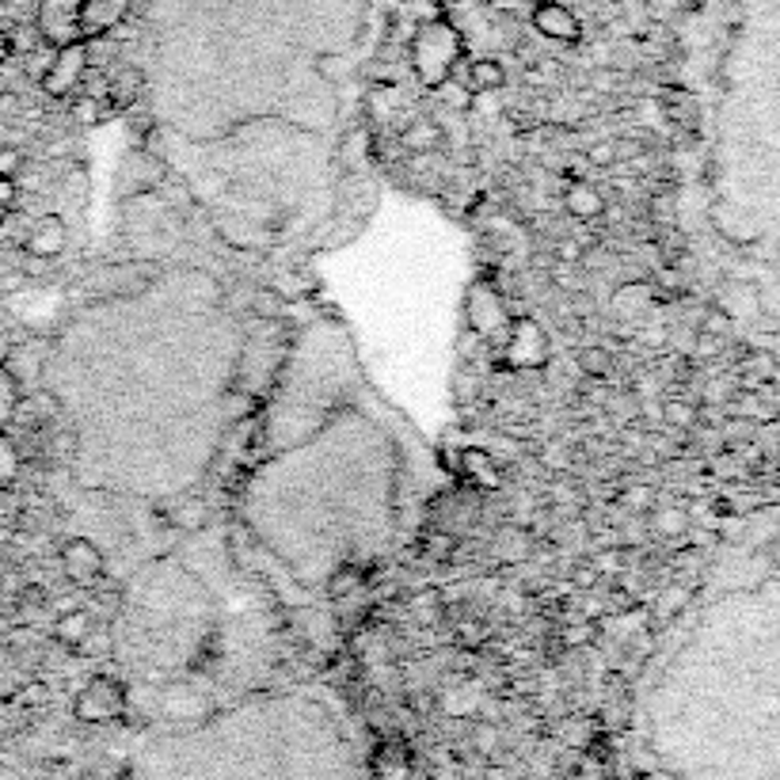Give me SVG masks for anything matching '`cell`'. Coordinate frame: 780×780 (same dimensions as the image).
Listing matches in <instances>:
<instances>
[{"label": "cell", "mask_w": 780, "mask_h": 780, "mask_svg": "<svg viewBox=\"0 0 780 780\" xmlns=\"http://www.w3.org/2000/svg\"><path fill=\"white\" fill-rule=\"evenodd\" d=\"M407 54H412V69L419 77V84L434 92V88L454 77L457 61L465 54V42H460V31L449 20H427L415 28Z\"/></svg>", "instance_id": "cell-1"}, {"label": "cell", "mask_w": 780, "mask_h": 780, "mask_svg": "<svg viewBox=\"0 0 780 780\" xmlns=\"http://www.w3.org/2000/svg\"><path fill=\"white\" fill-rule=\"evenodd\" d=\"M88 69H92V50H88V42H73V47L54 50V58H50L47 73L39 77V84L50 100H69L73 92H81Z\"/></svg>", "instance_id": "cell-2"}, {"label": "cell", "mask_w": 780, "mask_h": 780, "mask_svg": "<svg viewBox=\"0 0 780 780\" xmlns=\"http://www.w3.org/2000/svg\"><path fill=\"white\" fill-rule=\"evenodd\" d=\"M34 31H39V39L54 50L84 42L81 0H39V4H34Z\"/></svg>", "instance_id": "cell-3"}, {"label": "cell", "mask_w": 780, "mask_h": 780, "mask_svg": "<svg viewBox=\"0 0 780 780\" xmlns=\"http://www.w3.org/2000/svg\"><path fill=\"white\" fill-rule=\"evenodd\" d=\"M503 358H507L510 369H537L545 366L548 358V340L545 332L529 321V316H518V321H510L507 335H503Z\"/></svg>", "instance_id": "cell-4"}, {"label": "cell", "mask_w": 780, "mask_h": 780, "mask_svg": "<svg viewBox=\"0 0 780 780\" xmlns=\"http://www.w3.org/2000/svg\"><path fill=\"white\" fill-rule=\"evenodd\" d=\"M122 705H126V693H122L119 681L108 678V673H95L81 693H77V720L108 723L122 712Z\"/></svg>", "instance_id": "cell-5"}, {"label": "cell", "mask_w": 780, "mask_h": 780, "mask_svg": "<svg viewBox=\"0 0 780 780\" xmlns=\"http://www.w3.org/2000/svg\"><path fill=\"white\" fill-rule=\"evenodd\" d=\"M468 324H473V335H480V340L503 343V335L510 327L507 297L495 294L492 286H476L473 297H468Z\"/></svg>", "instance_id": "cell-6"}, {"label": "cell", "mask_w": 780, "mask_h": 780, "mask_svg": "<svg viewBox=\"0 0 780 780\" xmlns=\"http://www.w3.org/2000/svg\"><path fill=\"white\" fill-rule=\"evenodd\" d=\"M61 571H65V579L77 583V587H95V583L103 579V571H108V564H103V553L92 540L73 537L61 545Z\"/></svg>", "instance_id": "cell-7"}, {"label": "cell", "mask_w": 780, "mask_h": 780, "mask_svg": "<svg viewBox=\"0 0 780 780\" xmlns=\"http://www.w3.org/2000/svg\"><path fill=\"white\" fill-rule=\"evenodd\" d=\"M529 23H534V31L540 34V39H553V42H579L583 39L579 16H575L567 4H560V0H537Z\"/></svg>", "instance_id": "cell-8"}, {"label": "cell", "mask_w": 780, "mask_h": 780, "mask_svg": "<svg viewBox=\"0 0 780 780\" xmlns=\"http://www.w3.org/2000/svg\"><path fill=\"white\" fill-rule=\"evenodd\" d=\"M130 16V0H81V34L88 39H108L119 31Z\"/></svg>", "instance_id": "cell-9"}, {"label": "cell", "mask_w": 780, "mask_h": 780, "mask_svg": "<svg viewBox=\"0 0 780 780\" xmlns=\"http://www.w3.org/2000/svg\"><path fill=\"white\" fill-rule=\"evenodd\" d=\"M65 244H69V229L58 214H42L28 229V236H23V252L31 260H58L65 252Z\"/></svg>", "instance_id": "cell-10"}, {"label": "cell", "mask_w": 780, "mask_h": 780, "mask_svg": "<svg viewBox=\"0 0 780 780\" xmlns=\"http://www.w3.org/2000/svg\"><path fill=\"white\" fill-rule=\"evenodd\" d=\"M454 473L465 484L480 487V492H499L503 487V473H499V465H495V457L487 454V449H460Z\"/></svg>", "instance_id": "cell-11"}, {"label": "cell", "mask_w": 780, "mask_h": 780, "mask_svg": "<svg viewBox=\"0 0 780 780\" xmlns=\"http://www.w3.org/2000/svg\"><path fill=\"white\" fill-rule=\"evenodd\" d=\"M141 92H145V73L134 65H122L108 77V100H103V108L130 111L141 100Z\"/></svg>", "instance_id": "cell-12"}, {"label": "cell", "mask_w": 780, "mask_h": 780, "mask_svg": "<svg viewBox=\"0 0 780 780\" xmlns=\"http://www.w3.org/2000/svg\"><path fill=\"white\" fill-rule=\"evenodd\" d=\"M564 206H567V214L579 217V221H594V217L606 214V199H601V191L594 188V183H587V180L567 183Z\"/></svg>", "instance_id": "cell-13"}, {"label": "cell", "mask_w": 780, "mask_h": 780, "mask_svg": "<svg viewBox=\"0 0 780 780\" xmlns=\"http://www.w3.org/2000/svg\"><path fill=\"white\" fill-rule=\"evenodd\" d=\"M659 103H662V108H667L670 122H678V126H697L700 103H697V95H693V92H686V88L670 84V88H662Z\"/></svg>", "instance_id": "cell-14"}, {"label": "cell", "mask_w": 780, "mask_h": 780, "mask_svg": "<svg viewBox=\"0 0 780 780\" xmlns=\"http://www.w3.org/2000/svg\"><path fill=\"white\" fill-rule=\"evenodd\" d=\"M92 614L88 609H65L58 620H54V640L61 647H81L84 644V636L92 632Z\"/></svg>", "instance_id": "cell-15"}, {"label": "cell", "mask_w": 780, "mask_h": 780, "mask_svg": "<svg viewBox=\"0 0 780 780\" xmlns=\"http://www.w3.org/2000/svg\"><path fill=\"white\" fill-rule=\"evenodd\" d=\"M465 84L473 88V95H480V92H499V88L507 84V69H503L495 58H476L473 65H468Z\"/></svg>", "instance_id": "cell-16"}, {"label": "cell", "mask_w": 780, "mask_h": 780, "mask_svg": "<svg viewBox=\"0 0 780 780\" xmlns=\"http://www.w3.org/2000/svg\"><path fill=\"white\" fill-rule=\"evenodd\" d=\"M401 145L407 153H434L442 145V126L434 119H415L401 134Z\"/></svg>", "instance_id": "cell-17"}, {"label": "cell", "mask_w": 780, "mask_h": 780, "mask_svg": "<svg viewBox=\"0 0 780 780\" xmlns=\"http://www.w3.org/2000/svg\"><path fill=\"white\" fill-rule=\"evenodd\" d=\"M210 521V507L202 499H180L172 510V526L183 529V534H199L202 526Z\"/></svg>", "instance_id": "cell-18"}, {"label": "cell", "mask_w": 780, "mask_h": 780, "mask_svg": "<svg viewBox=\"0 0 780 780\" xmlns=\"http://www.w3.org/2000/svg\"><path fill=\"white\" fill-rule=\"evenodd\" d=\"M20 401H23L20 381L0 366V430H8L16 423V407H20Z\"/></svg>", "instance_id": "cell-19"}, {"label": "cell", "mask_w": 780, "mask_h": 780, "mask_svg": "<svg viewBox=\"0 0 780 780\" xmlns=\"http://www.w3.org/2000/svg\"><path fill=\"white\" fill-rule=\"evenodd\" d=\"M20 473H23V454H20V446H16V442L8 438V430H0V492L20 480Z\"/></svg>", "instance_id": "cell-20"}, {"label": "cell", "mask_w": 780, "mask_h": 780, "mask_svg": "<svg viewBox=\"0 0 780 780\" xmlns=\"http://www.w3.org/2000/svg\"><path fill=\"white\" fill-rule=\"evenodd\" d=\"M362 583H366V571H362V567H340V571L327 579V598H332V601H347L351 594L362 587Z\"/></svg>", "instance_id": "cell-21"}, {"label": "cell", "mask_w": 780, "mask_h": 780, "mask_svg": "<svg viewBox=\"0 0 780 780\" xmlns=\"http://www.w3.org/2000/svg\"><path fill=\"white\" fill-rule=\"evenodd\" d=\"M647 301H651V286H647V282H636V286H620L617 290V297H614V308L620 316H628V308H644Z\"/></svg>", "instance_id": "cell-22"}, {"label": "cell", "mask_w": 780, "mask_h": 780, "mask_svg": "<svg viewBox=\"0 0 780 780\" xmlns=\"http://www.w3.org/2000/svg\"><path fill=\"white\" fill-rule=\"evenodd\" d=\"M609 366H614V362H609V351L606 347H583L579 351V369L587 377L601 381V377L609 374Z\"/></svg>", "instance_id": "cell-23"}, {"label": "cell", "mask_w": 780, "mask_h": 780, "mask_svg": "<svg viewBox=\"0 0 780 780\" xmlns=\"http://www.w3.org/2000/svg\"><path fill=\"white\" fill-rule=\"evenodd\" d=\"M434 92H438L442 100H446V103H449V108H454V111H468V108H473V88H468V84H457L454 77H449L446 84H438V88H434Z\"/></svg>", "instance_id": "cell-24"}, {"label": "cell", "mask_w": 780, "mask_h": 780, "mask_svg": "<svg viewBox=\"0 0 780 780\" xmlns=\"http://www.w3.org/2000/svg\"><path fill=\"white\" fill-rule=\"evenodd\" d=\"M103 103L100 100H92V95H77V100H73V119L77 122H81V126H95V122H100L103 119Z\"/></svg>", "instance_id": "cell-25"}, {"label": "cell", "mask_w": 780, "mask_h": 780, "mask_svg": "<svg viewBox=\"0 0 780 780\" xmlns=\"http://www.w3.org/2000/svg\"><path fill=\"white\" fill-rule=\"evenodd\" d=\"M23 175V153L16 145H0V180H20Z\"/></svg>", "instance_id": "cell-26"}, {"label": "cell", "mask_w": 780, "mask_h": 780, "mask_svg": "<svg viewBox=\"0 0 780 780\" xmlns=\"http://www.w3.org/2000/svg\"><path fill=\"white\" fill-rule=\"evenodd\" d=\"M77 651H84V655H108L111 651V632H108V628H95L92 625V632L84 636V644L77 647Z\"/></svg>", "instance_id": "cell-27"}, {"label": "cell", "mask_w": 780, "mask_h": 780, "mask_svg": "<svg viewBox=\"0 0 780 780\" xmlns=\"http://www.w3.org/2000/svg\"><path fill=\"white\" fill-rule=\"evenodd\" d=\"M16 202H20V183H16V180H0V225H4L8 214L16 210Z\"/></svg>", "instance_id": "cell-28"}, {"label": "cell", "mask_w": 780, "mask_h": 780, "mask_svg": "<svg viewBox=\"0 0 780 780\" xmlns=\"http://www.w3.org/2000/svg\"><path fill=\"white\" fill-rule=\"evenodd\" d=\"M598 583H601V571H598L594 564H579V567L571 571V587H575V590H594Z\"/></svg>", "instance_id": "cell-29"}, {"label": "cell", "mask_w": 780, "mask_h": 780, "mask_svg": "<svg viewBox=\"0 0 780 780\" xmlns=\"http://www.w3.org/2000/svg\"><path fill=\"white\" fill-rule=\"evenodd\" d=\"M423 556H427V560H446V556H454V540H449L446 534L430 537L427 545H423Z\"/></svg>", "instance_id": "cell-30"}, {"label": "cell", "mask_w": 780, "mask_h": 780, "mask_svg": "<svg viewBox=\"0 0 780 780\" xmlns=\"http://www.w3.org/2000/svg\"><path fill=\"white\" fill-rule=\"evenodd\" d=\"M590 164H614L617 161V141H598V145H590Z\"/></svg>", "instance_id": "cell-31"}, {"label": "cell", "mask_w": 780, "mask_h": 780, "mask_svg": "<svg viewBox=\"0 0 780 780\" xmlns=\"http://www.w3.org/2000/svg\"><path fill=\"white\" fill-rule=\"evenodd\" d=\"M564 640L571 644V647H579V644H590V640H594V625H590V620H579V625H571V628H567V632H564Z\"/></svg>", "instance_id": "cell-32"}, {"label": "cell", "mask_w": 780, "mask_h": 780, "mask_svg": "<svg viewBox=\"0 0 780 780\" xmlns=\"http://www.w3.org/2000/svg\"><path fill=\"white\" fill-rule=\"evenodd\" d=\"M20 705H47V686H42V681H31L20 693Z\"/></svg>", "instance_id": "cell-33"}, {"label": "cell", "mask_w": 780, "mask_h": 780, "mask_svg": "<svg viewBox=\"0 0 780 780\" xmlns=\"http://www.w3.org/2000/svg\"><path fill=\"white\" fill-rule=\"evenodd\" d=\"M667 419L678 423V427H686V423L693 419V412H689L686 404H667Z\"/></svg>", "instance_id": "cell-34"}, {"label": "cell", "mask_w": 780, "mask_h": 780, "mask_svg": "<svg viewBox=\"0 0 780 780\" xmlns=\"http://www.w3.org/2000/svg\"><path fill=\"white\" fill-rule=\"evenodd\" d=\"M556 255H560V263H575L583 255V244H575V241H560V247H556Z\"/></svg>", "instance_id": "cell-35"}, {"label": "cell", "mask_w": 780, "mask_h": 780, "mask_svg": "<svg viewBox=\"0 0 780 780\" xmlns=\"http://www.w3.org/2000/svg\"><path fill=\"white\" fill-rule=\"evenodd\" d=\"M260 301H255V313H278V301H274V294H255Z\"/></svg>", "instance_id": "cell-36"}, {"label": "cell", "mask_w": 780, "mask_h": 780, "mask_svg": "<svg viewBox=\"0 0 780 780\" xmlns=\"http://www.w3.org/2000/svg\"><path fill=\"white\" fill-rule=\"evenodd\" d=\"M12 58V39H8V28L0 23V61H8Z\"/></svg>", "instance_id": "cell-37"}, {"label": "cell", "mask_w": 780, "mask_h": 780, "mask_svg": "<svg viewBox=\"0 0 780 780\" xmlns=\"http://www.w3.org/2000/svg\"><path fill=\"white\" fill-rule=\"evenodd\" d=\"M12 347H16V343H12V340H8V335H4V332H0V366H4V362H8V358H12Z\"/></svg>", "instance_id": "cell-38"}, {"label": "cell", "mask_w": 780, "mask_h": 780, "mask_svg": "<svg viewBox=\"0 0 780 780\" xmlns=\"http://www.w3.org/2000/svg\"><path fill=\"white\" fill-rule=\"evenodd\" d=\"M0 632H4V614H0Z\"/></svg>", "instance_id": "cell-39"}, {"label": "cell", "mask_w": 780, "mask_h": 780, "mask_svg": "<svg viewBox=\"0 0 780 780\" xmlns=\"http://www.w3.org/2000/svg\"><path fill=\"white\" fill-rule=\"evenodd\" d=\"M0 4H4V0H0Z\"/></svg>", "instance_id": "cell-40"}]
</instances>
